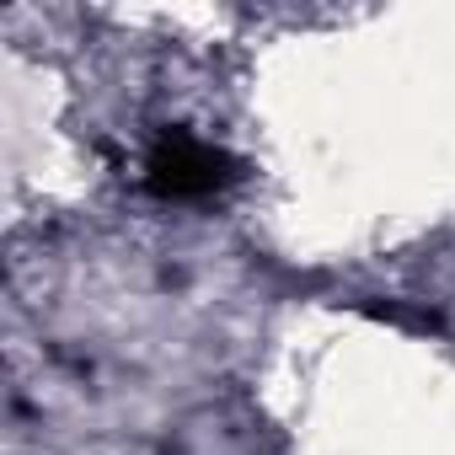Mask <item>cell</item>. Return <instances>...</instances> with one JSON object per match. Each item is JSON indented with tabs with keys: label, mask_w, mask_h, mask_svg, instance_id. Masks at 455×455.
<instances>
[{
	"label": "cell",
	"mask_w": 455,
	"mask_h": 455,
	"mask_svg": "<svg viewBox=\"0 0 455 455\" xmlns=\"http://www.w3.org/2000/svg\"><path fill=\"white\" fill-rule=\"evenodd\" d=\"M231 182H242V161L188 129H166L145 150V188L156 198H209Z\"/></svg>",
	"instance_id": "cell-1"
}]
</instances>
